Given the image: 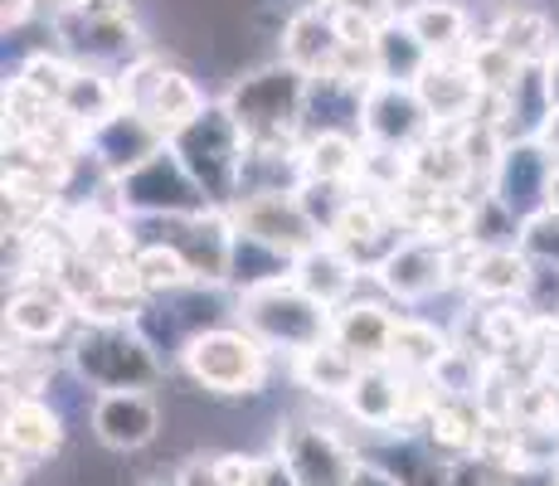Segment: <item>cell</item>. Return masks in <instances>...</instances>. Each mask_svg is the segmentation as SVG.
I'll return each instance as SVG.
<instances>
[{
    "label": "cell",
    "mask_w": 559,
    "mask_h": 486,
    "mask_svg": "<svg viewBox=\"0 0 559 486\" xmlns=\"http://www.w3.org/2000/svg\"><path fill=\"white\" fill-rule=\"evenodd\" d=\"M307 88L311 79L302 69H293L283 59H263L253 69L234 73L219 103L239 122V132L249 137V146H293L302 142Z\"/></svg>",
    "instance_id": "obj_1"
},
{
    "label": "cell",
    "mask_w": 559,
    "mask_h": 486,
    "mask_svg": "<svg viewBox=\"0 0 559 486\" xmlns=\"http://www.w3.org/2000/svg\"><path fill=\"white\" fill-rule=\"evenodd\" d=\"M53 35L69 59H79V69L127 73L152 54L136 25V0H83L73 10H53Z\"/></svg>",
    "instance_id": "obj_2"
},
{
    "label": "cell",
    "mask_w": 559,
    "mask_h": 486,
    "mask_svg": "<svg viewBox=\"0 0 559 486\" xmlns=\"http://www.w3.org/2000/svg\"><path fill=\"white\" fill-rule=\"evenodd\" d=\"M63 365L93 394H127L152 389L166 375V360L136 336V327H79L69 336Z\"/></svg>",
    "instance_id": "obj_3"
},
{
    "label": "cell",
    "mask_w": 559,
    "mask_h": 486,
    "mask_svg": "<svg viewBox=\"0 0 559 486\" xmlns=\"http://www.w3.org/2000/svg\"><path fill=\"white\" fill-rule=\"evenodd\" d=\"M170 151L180 156V166L190 170V180L204 190V200L214 210H234L239 204V170L249 156V137L239 132L224 103H210L190 127H180L170 137Z\"/></svg>",
    "instance_id": "obj_4"
},
{
    "label": "cell",
    "mask_w": 559,
    "mask_h": 486,
    "mask_svg": "<svg viewBox=\"0 0 559 486\" xmlns=\"http://www.w3.org/2000/svg\"><path fill=\"white\" fill-rule=\"evenodd\" d=\"M180 370L190 375V384L214 399H253L267 384L273 351L258 336H249L239 321H229V327L200 331L180 355Z\"/></svg>",
    "instance_id": "obj_5"
},
{
    "label": "cell",
    "mask_w": 559,
    "mask_h": 486,
    "mask_svg": "<svg viewBox=\"0 0 559 486\" xmlns=\"http://www.w3.org/2000/svg\"><path fill=\"white\" fill-rule=\"evenodd\" d=\"M239 327L258 336L273 355H297L317 351V345L331 341V317L321 301H311L297 283H273V287H258V292H243L239 297Z\"/></svg>",
    "instance_id": "obj_6"
},
{
    "label": "cell",
    "mask_w": 559,
    "mask_h": 486,
    "mask_svg": "<svg viewBox=\"0 0 559 486\" xmlns=\"http://www.w3.org/2000/svg\"><path fill=\"white\" fill-rule=\"evenodd\" d=\"M117 214H127L132 224H156V220H190V214L214 210L204 200V190L190 180V170L180 166L176 151H160L146 166H136L132 176L112 180V194H107Z\"/></svg>",
    "instance_id": "obj_7"
},
{
    "label": "cell",
    "mask_w": 559,
    "mask_h": 486,
    "mask_svg": "<svg viewBox=\"0 0 559 486\" xmlns=\"http://www.w3.org/2000/svg\"><path fill=\"white\" fill-rule=\"evenodd\" d=\"M117 83H122V103L142 107L166 137H176L180 127H190L210 107L195 73H186L180 63H166L156 49L146 59H136L127 73H117Z\"/></svg>",
    "instance_id": "obj_8"
},
{
    "label": "cell",
    "mask_w": 559,
    "mask_h": 486,
    "mask_svg": "<svg viewBox=\"0 0 559 486\" xmlns=\"http://www.w3.org/2000/svg\"><path fill=\"white\" fill-rule=\"evenodd\" d=\"M277 452L293 467L297 486H350L360 467V452L321 418H287L277 424Z\"/></svg>",
    "instance_id": "obj_9"
},
{
    "label": "cell",
    "mask_w": 559,
    "mask_h": 486,
    "mask_svg": "<svg viewBox=\"0 0 559 486\" xmlns=\"http://www.w3.org/2000/svg\"><path fill=\"white\" fill-rule=\"evenodd\" d=\"M374 287H380V297L400 301V307H424V301L457 287V258L448 244L408 234V239L384 258L380 273H374Z\"/></svg>",
    "instance_id": "obj_10"
},
{
    "label": "cell",
    "mask_w": 559,
    "mask_h": 486,
    "mask_svg": "<svg viewBox=\"0 0 559 486\" xmlns=\"http://www.w3.org/2000/svg\"><path fill=\"white\" fill-rule=\"evenodd\" d=\"M136 229H160L156 239L170 244L180 258H186L195 283L229 287L234 234H239L229 220V210H204V214H190V220H156V224H136Z\"/></svg>",
    "instance_id": "obj_11"
},
{
    "label": "cell",
    "mask_w": 559,
    "mask_h": 486,
    "mask_svg": "<svg viewBox=\"0 0 559 486\" xmlns=\"http://www.w3.org/2000/svg\"><path fill=\"white\" fill-rule=\"evenodd\" d=\"M555 151L545 142H507L497 170L487 180V194L511 214L515 224H531L535 214L550 210V176H555Z\"/></svg>",
    "instance_id": "obj_12"
},
{
    "label": "cell",
    "mask_w": 559,
    "mask_h": 486,
    "mask_svg": "<svg viewBox=\"0 0 559 486\" xmlns=\"http://www.w3.org/2000/svg\"><path fill=\"white\" fill-rule=\"evenodd\" d=\"M360 137H365V146L408 156L414 146H424L433 137V117H428L424 97L408 88V83H370L365 88Z\"/></svg>",
    "instance_id": "obj_13"
},
{
    "label": "cell",
    "mask_w": 559,
    "mask_h": 486,
    "mask_svg": "<svg viewBox=\"0 0 559 486\" xmlns=\"http://www.w3.org/2000/svg\"><path fill=\"white\" fill-rule=\"evenodd\" d=\"M166 146H170V137L160 132L142 107H117L103 127L88 132V151H83V156H88L107 180H122V176H132L136 166H146L152 156H160Z\"/></svg>",
    "instance_id": "obj_14"
},
{
    "label": "cell",
    "mask_w": 559,
    "mask_h": 486,
    "mask_svg": "<svg viewBox=\"0 0 559 486\" xmlns=\"http://www.w3.org/2000/svg\"><path fill=\"white\" fill-rule=\"evenodd\" d=\"M234 229L249 234V239L277 248L287 258H302L307 248L326 244V234L307 220V210L297 204V194H267V200H239L229 210Z\"/></svg>",
    "instance_id": "obj_15"
},
{
    "label": "cell",
    "mask_w": 559,
    "mask_h": 486,
    "mask_svg": "<svg viewBox=\"0 0 559 486\" xmlns=\"http://www.w3.org/2000/svg\"><path fill=\"white\" fill-rule=\"evenodd\" d=\"M414 93L424 97L428 117H433V132H448V137H457L462 127H472L481 97H487L477 83V73L467 69V59H433L424 69V79L414 83Z\"/></svg>",
    "instance_id": "obj_16"
},
{
    "label": "cell",
    "mask_w": 559,
    "mask_h": 486,
    "mask_svg": "<svg viewBox=\"0 0 559 486\" xmlns=\"http://www.w3.org/2000/svg\"><path fill=\"white\" fill-rule=\"evenodd\" d=\"M93 438L107 452H142L160 438V404L146 389H127V394H98L93 399Z\"/></svg>",
    "instance_id": "obj_17"
},
{
    "label": "cell",
    "mask_w": 559,
    "mask_h": 486,
    "mask_svg": "<svg viewBox=\"0 0 559 486\" xmlns=\"http://www.w3.org/2000/svg\"><path fill=\"white\" fill-rule=\"evenodd\" d=\"M277 59L302 69L307 79H326L336 73L341 59V29H336V10L326 5H302L287 15L283 35H277Z\"/></svg>",
    "instance_id": "obj_18"
},
{
    "label": "cell",
    "mask_w": 559,
    "mask_h": 486,
    "mask_svg": "<svg viewBox=\"0 0 559 486\" xmlns=\"http://www.w3.org/2000/svg\"><path fill=\"white\" fill-rule=\"evenodd\" d=\"M400 317L390 311V297H350L331 317V341L360 365H390V341Z\"/></svg>",
    "instance_id": "obj_19"
},
{
    "label": "cell",
    "mask_w": 559,
    "mask_h": 486,
    "mask_svg": "<svg viewBox=\"0 0 559 486\" xmlns=\"http://www.w3.org/2000/svg\"><path fill=\"white\" fill-rule=\"evenodd\" d=\"M79 317L73 301L63 297L53 283H20L5 297V336L25 345H49L69 331V321Z\"/></svg>",
    "instance_id": "obj_20"
},
{
    "label": "cell",
    "mask_w": 559,
    "mask_h": 486,
    "mask_svg": "<svg viewBox=\"0 0 559 486\" xmlns=\"http://www.w3.org/2000/svg\"><path fill=\"white\" fill-rule=\"evenodd\" d=\"M63 448V408L45 394L5 399V452L25 462H45Z\"/></svg>",
    "instance_id": "obj_21"
},
{
    "label": "cell",
    "mask_w": 559,
    "mask_h": 486,
    "mask_svg": "<svg viewBox=\"0 0 559 486\" xmlns=\"http://www.w3.org/2000/svg\"><path fill=\"white\" fill-rule=\"evenodd\" d=\"M491 39L511 49L525 69H545L559 54V25L545 5H525V0H507L491 20Z\"/></svg>",
    "instance_id": "obj_22"
},
{
    "label": "cell",
    "mask_w": 559,
    "mask_h": 486,
    "mask_svg": "<svg viewBox=\"0 0 559 486\" xmlns=\"http://www.w3.org/2000/svg\"><path fill=\"white\" fill-rule=\"evenodd\" d=\"M350 418L370 434H404V375L394 365H365L356 389L341 399Z\"/></svg>",
    "instance_id": "obj_23"
},
{
    "label": "cell",
    "mask_w": 559,
    "mask_h": 486,
    "mask_svg": "<svg viewBox=\"0 0 559 486\" xmlns=\"http://www.w3.org/2000/svg\"><path fill=\"white\" fill-rule=\"evenodd\" d=\"M293 283L307 292L311 301H321L326 311H341L350 297H360V283H365V273L356 263H350V253L346 248H336V244H317V248H307L302 258H297V268H293Z\"/></svg>",
    "instance_id": "obj_24"
},
{
    "label": "cell",
    "mask_w": 559,
    "mask_h": 486,
    "mask_svg": "<svg viewBox=\"0 0 559 486\" xmlns=\"http://www.w3.org/2000/svg\"><path fill=\"white\" fill-rule=\"evenodd\" d=\"M400 20L433 59H462L472 49V10L462 0H414L400 10Z\"/></svg>",
    "instance_id": "obj_25"
},
{
    "label": "cell",
    "mask_w": 559,
    "mask_h": 486,
    "mask_svg": "<svg viewBox=\"0 0 559 486\" xmlns=\"http://www.w3.org/2000/svg\"><path fill=\"white\" fill-rule=\"evenodd\" d=\"M481 428H487V408L467 394H438V404L424 418V442L453 458H477Z\"/></svg>",
    "instance_id": "obj_26"
},
{
    "label": "cell",
    "mask_w": 559,
    "mask_h": 486,
    "mask_svg": "<svg viewBox=\"0 0 559 486\" xmlns=\"http://www.w3.org/2000/svg\"><path fill=\"white\" fill-rule=\"evenodd\" d=\"M360 117H365V88H360V83H346V79H336V73L311 79L302 137H317V132H350V137H360Z\"/></svg>",
    "instance_id": "obj_27"
},
{
    "label": "cell",
    "mask_w": 559,
    "mask_h": 486,
    "mask_svg": "<svg viewBox=\"0 0 559 486\" xmlns=\"http://www.w3.org/2000/svg\"><path fill=\"white\" fill-rule=\"evenodd\" d=\"M531 283V258L525 248H481L467 273V301H521Z\"/></svg>",
    "instance_id": "obj_28"
},
{
    "label": "cell",
    "mask_w": 559,
    "mask_h": 486,
    "mask_svg": "<svg viewBox=\"0 0 559 486\" xmlns=\"http://www.w3.org/2000/svg\"><path fill=\"white\" fill-rule=\"evenodd\" d=\"M404 161H408V176H414L418 186L443 190V194H467V186L477 180L467 151H462V142L457 137H448V132H433L424 146L408 151Z\"/></svg>",
    "instance_id": "obj_29"
},
{
    "label": "cell",
    "mask_w": 559,
    "mask_h": 486,
    "mask_svg": "<svg viewBox=\"0 0 559 486\" xmlns=\"http://www.w3.org/2000/svg\"><path fill=\"white\" fill-rule=\"evenodd\" d=\"M448 351H453V331L428 317L404 311L400 327H394V341H390V365L400 375H428V380H433V370L448 360Z\"/></svg>",
    "instance_id": "obj_30"
},
{
    "label": "cell",
    "mask_w": 559,
    "mask_h": 486,
    "mask_svg": "<svg viewBox=\"0 0 559 486\" xmlns=\"http://www.w3.org/2000/svg\"><path fill=\"white\" fill-rule=\"evenodd\" d=\"M287 365H293V380L302 384L311 399H321V404H341V399H346L350 389H356L360 370H365V365H360V360H350V355L341 351L336 341L317 345V351L297 355V360H287Z\"/></svg>",
    "instance_id": "obj_31"
},
{
    "label": "cell",
    "mask_w": 559,
    "mask_h": 486,
    "mask_svg": "<svg viewBox=\"0 0 559 486\" xmlns=\"http://www.w3.org/2000/svg\"><path fill=\"white\" fill-rule=\"evenodd\" d=\"M302 166H307V180H326V186H360L365 137H350V132L302 137Z\"/></svg>",
    "instance_id": "obj_32"
},
{
    "label": "cell",
    "mask_w": 559,
    "mask_h": 486,
    "mask_svg": "<svg viewBox=\"0 0 559 486\" xmlns=\"http://www.w3.org/2000/svg\"><path fill=\"white\" fill-rule=\"evenodd\" d=\"M122 103V83H117V73H103V69H79L69 83V93H63L59 112L69 117L73 127H83V132H93V127H103L107 117L117 112Z\"/></svg>",
    "instance_id": "obj_33"
},
{
    "label": "cell",
    "mask_w": 559,
    "mask_h": 486,
    "mask_svg": "<svg viewBox=\"0 0 559 486\" xmlns=\"http://www.w3.org/2000/svg\"><path fill=\"white\" fill-rule=\"evenodd\" d=\"M428 63H433V54L418 45L414 29H408L400 15L384 20L380 35H374V69H380V83H408V88H414Z\"/></svg>",
    "instance_id": "obj_34"
},
{
    "label": "cell",
    "mask_w": 559,
    "mask_h": 486,
    "mask_svg": "<svg viewBox=\"0 0 559 486\" xmlns=\"http://www.w3.org/2000/svg\"><path fill=\"white\" fill-rule=\"evenodd\" d=\"M297 258L277 253V248L249 239V234H234V263H229V292L243 297V292L273 287V283H293Z\"/></svg>",
    "instance_id": "obj_35"
},
{
    "label": "cell",
    "mask_w": 559,
    "mask_h": 486,
    "mask_svg": "<svg viewBox=\"0 0 559 486\" xmlns=\"http://www.w3.org/2000/svg\"><path fill=\"white\" fill-rule=\"evenodd\" d=\"M132 263H136V277H142L146 297H170V292L195 287V273H190V263L170 244H160V239H142V248H136Z\"/></svg>",
    "instance_id": "obj_36"
},
{
    "label": "cell",
    "mask_w": 559,
    "mask_h": 486,
    "mask_svg": "<svg viewBox=\"0 0 559 486\" xmlns=\"http://www.w3.org/2000/svg\"><path fill=\"white\" fill-rule=\"evenodd\" d=\"M462 59H467V69L477 73L481 93H511V88H515V79H521V73H525V63L515 59L511 49H501L491 35L472 39V49L462 54Z\"/></svg>",
    "instance_id": "obj_37"
},
{
    "label": "cell",
    "mask_w": 559,
    "mask_h": 486,
    "mask_svg": "<svg viewBox=\"0 0 559 486\" xmlns=\"http://www.w3.org/2000/svg\"><path fill=\"white\" fill-rule=\"evenodd\" d=\"M73 73H79V63H69L63 54L35 49L25 63H20L15 83H20V88H29L35 97H45V103L59 107V103H63V93H69V83H73Z\"/></svg>",
    "instance_id": "obj_38"
},
{
    "label": "cell",
    "mask_w": 559,
    "mask_h": 486,
    "mask_svg": "<svg viewBox=\"0 0 559 486\" xmlns=\"http://www.w3.org/2000/svg\"><path fill=\"white\" fill-rule=\"evenodd\" d=\"M521 307H525V317L540 321V327H559V268L531 263V283H525Z\"/></svg>",
    "instance_id": "obj_39"
},
{
    "label": "cell",
    "mask_w": 559,
    "mask_h": 486,
    "mask_svg": "<svg viewBox=\"0 0 559 486\" xmlns=\"http://www.w3.org/2000/svg\"><path fill=\"white\" fill-rule=\"evenodd\" d=\"M521 248H525L531 263L559 268V214L545 210V214H535L531 224H521Z\"/></svg>",
    "instance_id": "obj_40"
},
{
    "label": "cell",
    "mask_w": 559,
    "mask_h": 486,
    "mask_svg": "<svg viewBox=\"0 0 559 486\" xmlns=\"http://www.w3.org/2000/svg\"><path fill=\"white\" fill-rule=\"evenodd\" d=\"M253 486H297L293 467L283 462V452H263V458H253Z\"/></svg>",
    "instance_id": "obj_41"
},
{
    "label": "cell",
    "mask_w": 559,
    "mask_h": 486,
    "mask_svg": "<svg viewBox=\"0 0 559 486\" xmlns=\"http://www.w3.org/2000/svg\"><path fill=\"white\" fill-rule=\"evenodd\" d=\"M176 486H224V477H219V458H190L186 467L176 472Z\"/></svg>",
    "instance_id": "obj_42"
},
{
    "label": "cell",
    "mask_w": 559,
    "mask_h": 486,
    "mask_svg": "<svg viewBox=\"0 0 559 486\" xmlns=\"http://www.w3.org/2000/svg\"><path fill=\"white\" fill-rule=\"evenodd\" d=\"M35 5H39V0H5V5H0V29H5V39L15 35V29H25V25H29Z\"/></svg>",
    "instance_id": "obj_43"
},
{
    "label": "cell",
    "mask_w": 559,
    "mask_h": 486,
    "mask_svg": "<svg viewBox=\"0 0 559 486\" xmlns=\"http://www.w3.org/2000/svg\"><path fill=\"white\" fill-rule=\"evenodd\" d=\"M350 486H404L400 477H394L384 462H370V458H360V467H356V477H350Z\"/></svg>",
    "instance_id": "obj_44"
},
{
    "label": "cell",
    "mask_w": 559,
    "mask_h": 486,
    "mask_svg": "<svg viewBox=\"0 0 559 486\" xmlns=\"http://www.w3.org/2000/svg\"><path fill=\"white\" fill-rule=\"evenodd\" d=\"M545 79H550V97H555V107H559V54L545 63Z\"/></svg>",
    "instance_id": "obj_45"
},
{
    "label": "cell",
    "mask_w": 559,
    "mask_h": 486,
    "mask_svg": "<svg viewBox=\"0 0 559 486\" xmlns=\"http://www.w3.org/2000/svg\"><path fill=\"white\" fill-rule=\"evenodd\" d=\"M550 210L559 214V166H555V176H550Z\"/></svg>",
    "instance_id": "obj_46"
},
{
    "label": "cell",
    "mask_w": 559,
    "mask_h": 486,
    "mask_svg": "<svg viewBox=\"0 0 559 486\" xmlns=\"http://www.w3.org/2000/svg\"><path fill=\"white\" fill-rule=\"evenodd\" d=\"M53 10H73V5H83V0H49Z\"/></svg>",
    "instance_id": "obj_47"
},
{
    "label": "cell",
    "mask_w": 559,
    "mask_h": 486,
    "mask_svg": "<svg viewBox=\"0 0 559 486\" xmlns=\"http://www.w3.org/2000/svg\"><path fill=\"white\" fill-rule=\"evenodd\" d=\"M462 5H487V0H462Z\"/></svg>",
    "instance_id": "obj_48"
},
{
    "label": "cell",
    "mask_w": 559,
    "mask_h": 486,
    "mask_svg": "<svg viewBox=\"0 0 559 486\" xmlns=\"http://www.w3.org/2000/svg\"><path fill=\"white\" fill-rule=\"evenodd\" d=\"M555 161H559V156H555Z\"/></svg>",
    "instance_id": "obj_49"
}]
</instances>
